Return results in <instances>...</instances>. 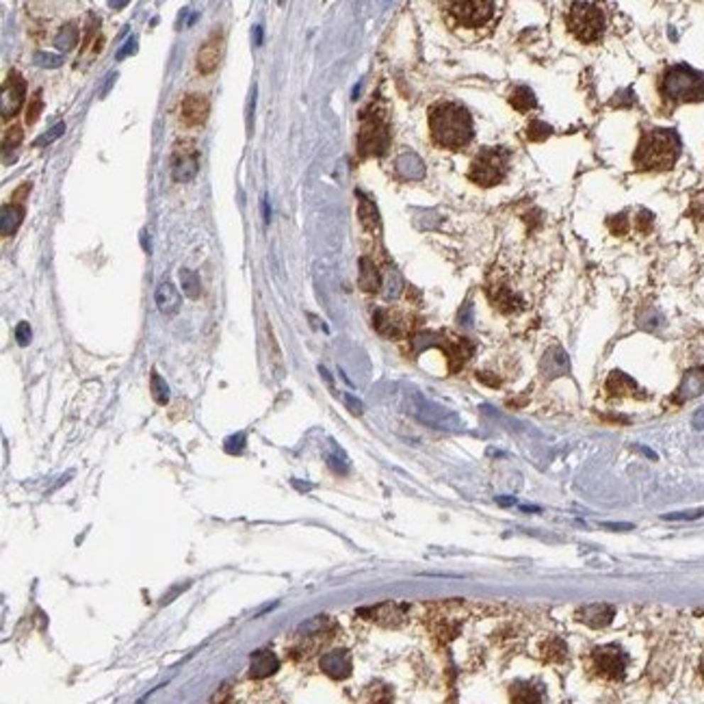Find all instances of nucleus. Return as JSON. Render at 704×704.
I'll use <instances>...</instances> for the list:
<instances>
[{"label":"nucleus","mask_w":704,"mask_h":704,"mask_svg":"<svg viewBox=\"0 0 704 704\" xmlns=\"http://www.w3.org/2000/svg\"><path fill=\"white\" fill-rule=\"evenodd\" d=\"M263 215H265V224H269L271 221V209H269V199L267 197L263 199Z\"/></svg>","instance_id":"nucleus-49"},{"label":"nucleus","mask_w":704,"mask_h":704,"mask_svg":"<svg viewBox=\"0 0 704 704\" xmlns=\"http://www.w3.org/2000/svg\"><path fill=\"white\" fill-rule=\"evenodd\" d=\"M693 425H695V429H704V407L693 417Z\"/></svg>","instance_id":"nucleus-48"},{"label":"nucleus","mask_w":704,"mask_h":704,"mask_svg":"<svg viewBox=\"0 0 704 704\" xmlns=\"http://www.w3.org/2000/svg\"><path fill=\"white\" fill-rule=\"evenodd\" d=\"M388 143H390V128H388L386 113L378 104H370L362 113L358 150L362 156H380L386 152Z\"/></svg>","instance_id":"nucleus-4"},{"label":"nucleus","mask_w":704,"mask_h":704,"mask_svg":"<svg viewBox=\"0 0 704 704\" xmlns=\"http://www.w3.org/2000/svg\"><path fill=\"white\" fill-rule=\"evenodd\" d=\"M661 94L670 102H698L704 98V74L689 65H672L661 78Z\"/></svg>","instance_id":"nucleus-3"},{"label":"nucleus","mask_w":704,"mask_h":704,"mask_svg":"<svg viewBox=\"0 0 704 704\" xmlns=\"http://www.w3.org/2000/svg\"><path fill=\"white\" fill-rule=\"evenodd\" d=\"M395 170L403 180H423L425 178V163L414 152L399 154L395 160Z\"/></svg>","instance_id":"nucleus-17"},{"label":"nucleus","mask_w":704,"mask_h":704,"mask_svg":"<svg viewBox=\"0 0 704 704\" xmlns=\"http://www.w3.org/2000/svg\"><path fill=\"white\" fill-rule=\"evenodd\" d=\"M245 449V436L243 434H236V436H230L228 440H226V451L228 453H241Z\"/></svg>","instance_id":"nucleus-43"},{"label":"nucleus","mask_w":704,"mask_h":704,"mask_svg":"<svg viewBox=\"0 0 704 704\" xmlns=\"http://www.w3.org/2000/svg\"><path fill=\"white\" fill-rule=\"evenodd\" d=\"M41 109H44V100H41V92H35L28 106H26V123L31 126V123H35L41 115Z\"/></svg>","instance_id":"nucleus-34"},{"label":"nucleus","mask_w":704,"mask_h":704,"mask_svg":"<svg viewBox=\"0 0 704 704\" xmlns=\"http://www.w3.org/2000/svg\"><path fill=\"white\" fill-rule=\"evenodd\" d=\"M150 386H152V397L156 399V403L165 405V403L170 401V386H167V382H165V380L158 375L156 370L152 373V382H150Z\"/></svg>","instance_id":"nucleus-31"},{"label":"nucleus","mask_w":704,"mask_h":704,"mask_svg":"<svg viewBox=\"0 0 704 704\" xmlns=\"http://www.w3.org/2000/svg\"><path fill=\"white\" fill-rule=\"evenodd\" d=\"M607 390L615 397H627L631 392H637V384L629 375H625V373L615 370L607 380Z\"/></svg>","instance_id":"nucleus-26"},{"label":"nucleus","mask_w":704,"mask_h":704,"mask_svg":"<svg viewBox=\"0 0 704 704\" xmlns=\"http://www.w3.org/2000/svg\"><path fill=\"white\" fill-rule=\"evenodd\" d=\"M343 401H345V405L351 409V414H356V417H360V414L364 412V405H362V401L360 399H356L353 395H343Z\"/></svg>","instance_id":"nucleus-45"},{"label":"nucleus","mask_w":704,"mask_h":704,"mask_svg":"<svg viewBox=\"0 0 704 704\" xmlns=\"http://www.w3.org/2000/svg\"><path fill=\"white\" fill-rule=\"evenodd\" d=\"M609 228H611V232L613 234H625L627 232V217L625 215H617V217H613V219H609Z\"/></svg>","instance_id":"nucleus-46"},{"label":"nucleus","mask_w":704,"mask_h":704,"mask_svg":"<svg viewBox=\"0 0 704 704\" xmlns=\"http://www.w3.org/2000/svg\"><path fill=\"white\" fill-rule=\"evenodd\" d=\"M156 306L163 314H176L180 310V304H182V297L178 293V288L172 284V282H163L158 288H156Z\"/></svg>","instance_id":"nucleus-20"},{"label":"nucleus","mask_w":704,"mask_h":704,"mask_svg":"<svg viewBox=\"0 0 704 704\" xmlns=\"http://www.w3.org/2000/svg\"><path fill=\"white\" fill-rule=\"evenodd\" d=\"M117 78V74H109V78H106V87L102 89V96H106L109 94V89H111V85H113V80Z\"/></svg>","instance_id":"nucleus-51"},{"label":"nucleus","mask_w":704,"mask_h":704,"mask_svg":"<svg viewBox=\"0 0 704 704\" xmlns=\"http://www.w3.org/2000/svg\"><path fill=\"white\" fill-rule=\"evenodd\" d=\"M499 503L507 507V505H512V503H514V499H507V496H503V499H499Z\"/></svg>","instance_id":"nucleus-54"},{"label":"nucleus","mask_w":704,"mask_h":704,"mask_svg":"<svg viewBox=\"0 0 704 704\" xmlns=\"http://www.w3.org/2000/svg\"><path fill=\"white\" fill-rule=\"evenodd\" d=\"M542 687L533 681H518L510 689L512 704H542Z\"/></svg>","instance_id":"nucleus-19"},{"label":"nucleus","mask_w":704,"mask_h":704,"mask_svg":"<svg viewBox=\"0 0 704 704\" xmlns=\"http://www.w3.org/2000/svg\"><path fill=\"white\" fill-rule=\"evenodd\" d=\"M507 165H510V152L505 148H485L475 156L468 178L475 185L494 187L505 178Z\"/></svg>","instance_id":"nucleus-5"},{"label":"nucleus","mask_w":704,"mask_h":704,"mask_svg":"<svg viewBox=\"0 0 704 704\" xmlns=\"http://www.w3.org/2000/svg\"><path fill=\"white\" fill-rule=\"evenodd\" d=\"M544 654H546L549 659H553V661H563V659H566V644H563L561 639L553 637V639L546 644Z\"/></svg>","instance_id":"nucleus-36"},{"label":"nucleus","mask_w":704,"mask_h":704,"mask_svg":"<svg viewBox=\"0 0 704 704\" xmlns=\"http://www.w3.org/2000/svg\"><path fill=\"white\" fill-rule=\"evenodd\" d=\"M358 215H360V221L366 230H378L380 228V215H378V209L373 206L370 199L362 197L360 195V204H358Z\"/></svg>","instance_id":"nucleus-27"},{"label":"nucleus","mask_w":704,"mask_h":704,"mask_svg":"<svg viewBox=\"0 0 704 704\" xmlns=\"http://www.w3.org/2000/svg\"><path fill=\"white\" fill-rule=\"evenodd\" d=\"M65 133V123L63 121H59V123H55V126L46 133V135H41V137H37L35 139V145L39 148V145H50L53 141H57L61 135Z\"/></svg>","instance_id":"nucleus-35"},{"label":"nucleus","mask_w":704,"mask_h":704,"mask_svg":"<svg viewBox=\"0 0 704 704\" xmlns=\"http://www.w3.org/2000/svg\"><path fill=\"white\" fill-rule=\"evenodd\" d=\"M540 373H542V378L544 380H557V378H563L570 373V358L568 353L559 347V345H553L542 362H540Z\"/></svg>","instance_id":"nucleus-13"},{"label":"nucleus","mask_w":704,"mask_h":704,"mask_svg":"<svg viewBox=\"0 0 704 704\" xmlns=\"http://www.w3.org/2000/svg\"><path fill=\"white\" fill-rule=\"evenodd\" d=\"M510 102L516 111L520 113H527V111H533L537 106V100H535V94L529 89V87H518L514 89V94L510 96Z\"/></svg>","instance_id":"nucleus-28"},{"label":"nucleus","mask_w":704,"mask_h":704,"mask_svg":"<svg viewBox=\"0 0 704 704\" xmlns=\"http://www.w3.org/2000/svg\"><path fill=\"white\" fill-rule=\"evenodd\" d=\"M409 412L412 417H417L421 423L434 427V429H444V431H460L462 429V421L455 412L425 399L423 395L414 392L409 395Z\"/></svg>","instance_id":"nucleus-7"},{"label":"nucleus","mask_w":704,"mask_h":704,"mask_svg":"<svg viewBox=\"0 0 704 704\" xmlns=\"http://www.w3.org/2000/svg\"><path fill=\"white\" fill-rule=\"evenodd\" d=\"M206 115H209V100L204 96H189L182 102V119L189 126H197L206 119Z\"/></svg>","instance_id":"nucleus-22"},{"label":"nucleus","mask_w":704,"mask_h":704,"mask_svg":"<svg viewBox=\"0 0 704 704\" xmlns=\"http://www.w3.org/2000/svg\"><path fill=\"white\" fill-rule=\"evenodd\" d=\"M254 44L263 46V26H254Z\"/></svg>","instance_id":"nucleus-50"},{"label":"nucleus","mask_w":704,"mask_h":704,"mask_svg":"<svg viewBox=\"0 0 704 704\" xmlns=\"http://www.w3.org/2000/svg\"><path fill=\"white\" fill-rule=\"evenodd\" d=\"M373 323H375L380 334L390 339H401L409 332V319L395 310H378L373 314Z\"/></svg>","instance_id":"nucleus-12"},{"label":"nucleus","mask_w":704,"mask_h":704,"mask_svg":"<svg viewBox=\"0 0 704 704\" xmlns=\"http://www.w3.org/2000/svg\"><path fill=\"white\" fill-rule=\"evenodd\" d=\"M78 44V28L74 24H67L59 31V35L55 37V46L63 53L72 50Z\"/></svg>","instance_id":"nucleus-30"},{"label":"nucleus","mask_w":704,"mask_h":704,"mask_svg":"<svg viewBox=\"0 0 704 704\" xmlns=\"http://www.w3.org/2000/svg\"><path fill=\"white\" fill-rule=\"evenodd\" d=\"M431 137L446 150H460L473 139V119L458 102H440L429 113Z\"/></svg>","instance_id":"nucleus-1"},{"label":"nucleus","mask_w":704,"mask_h":704,"mask_svg":"<svg viewBox=\"0 0 704 704\" xmlns=\"http://www.w3.org/2000/svg\"><path fill=\"white\" fill-rule=\"evenodd\" d=\"M109 7L111 9H123V7H128V3L126 0H121V3H109Z\"/></svg>","instance_id":"nucleus-53"},{"label":"nucleus","mask_w":704,"mask_h":704,"mask_svg":"<svg viewBox=\"0 0 704 704\" xmlns=\"http://www.w3.org/2000/svg\"><path fill=\"white\" fill-rule=\"evenodd\" d=\"M700 674H702V678H704V661H702V666H700Z\"/></svg>","instance_id":"nucleus-55"},{"label":"nucleus","mask_w":704,"mask_h":704,"mask_svg":"<svg viewBox=\"0 0 704 704\" xmlns=\"http://www.w3.org/2000/svg\"><path fill=\"white\" fill-rule=\"evenodd\" d=\"M327 464L332 466L336 473H347V468H349L345 453L339 451V446H334V453H327Z\"/></svg>","instance_id":"nucleus-37"},{"label":"nucleus","mask_w":704,"mask_h":704,"mask_svg":"<svg viewBox=\"0 0 704 704\" xmlns=\"http://www.w3.org/2000/svg\"><path fill=\"white\" fill-rule=\"evenodd\" d=\"M704 390V366H695L685 373V378L676 390V401L685 403L689 399H695Z\"/></svg>","instance_id":"nucleus-18"},{"label":"nucleus","mask_w":704,"mask_h":704,"mask_svg":"<svg viewBox=\"0 0 704 704\" xmlns=\"http://www.w3.org/2000/svg\"><path fill=\"white\" fill-rule=\"evenodd\" d=\"M488 295H490V302L499 308L501 312H514L520 308V299L518 295L512 291V288L503 286V284H494L488 288Z\"/></svg>","instance_id":"nucleus-21"},{"label":"nucleus","mask_w":704,"mask_h":704,"mask_svg":"<svg viewBox=\"0 0 704 704\" xmlns=\"http://www.w3.org/2000/svg\"><path fill=\"white\" fill-rule=\"evenodd\" d=\"M568 28L585 44L600 39L605 31V13L594 3H572L566 16Z\"/></svg>","instance_id":"nucleus-6"},{"label":"nucleus","mask_w":704,"mask_h":704,"mask_svg":"<svg viewBox=\"0 0 704 704\" xmlns=\"http://www.w3.org/2000/svg\"><path fill=\"white\" fill-rule=\"evenodd\" d=\"M321 670L332 678H347L351 674V656L347 650H332L321 659Z\"/></svg>","instance_id":"nucleus-15"},{"label":"nucleus","mask_w":704,"mask_h":704,"mask_svg":"<svg viewBox=\"0 0 704 704\" xmlns=\"http://www.w3.org/2000/svg\"><path fill=\"white\" fill-rule=\"evenodd\" d=\"M137 53V37H128L126 41L121 44V48L115 53V61H123L126 57L135 55Z\"/></svg>","instance_id":"nucleus-39"},{"label":"nucleus","mask_w":704,"mask_h":704,"mask_svg":"<svg viewBox=\"0 0 704 704\" xmlns=\"http://www.w3.org/2000/svg\"><path fill=\"white\" fill-rule=\"evenodd\" d=\"M22 141V131L20 128H11L5 133V139H3V148L9 150V148H16L18 143Z\"/></svg>","instance_id":"nucleus-44"},{"label":"nucleus","mask_w":704,"mask_h":704,"mask_svg":"<svg viewBox=\"0 0 704 704\" xmlns=\"http://www.w3.org/2000/svg\"><path fill=\"white\" fill-rule=\"evenodd\" d=\"M277 668H280V664H277V659H275L273 652H269V650H258V652L252 656V670H250V672H252V676L263 678V676L273 674Z\"/></svg>","instance_id":"nucleus-24"},{"label":"nucleus","mask_w":704,"mask_h":704,"mask_svg":"<svg viewBox=\"0 0 704 704\" xmlns=\"http://www.w3.org/2000/svg\"><path fill=\"white\" fill-rule=\"evenodd\" d=\"M22 217H24V209L18 204H5L3 206V213H0V228H3V234L5 236H11L20 224H22Z\"/></svg>","instance_id":"nucleus-25"},{"label":"nucleus","mask_w":704,"mask_h":704,"mask_svg":"<svg viewBox=\"0 0 704 704\" xmlns=\"http://www.w3.org/2000/svg\"><path fill=\"white\" fill-rule=\"evenodd\" d=\"M16 341H18V345H22V347H26V345L31 343V325H28L26 321L18 323V327H16Z\"/></svg>","instance_id":"nucleus-42"},{"label":"nucleus","mask_w":704,"mask_h":704,"mask_svg":"<svg viewBox=\"0 0 704 704\" xmlns=\"http://www.w3.org/2000/svg\"><path fill=\"white\" fill-rule=\"evenodd\" d=\"M592 666L600 676L617 681L627 672V652L615 644L600 646L592 652Z\"/></svg>","instance_id":"nucleus-8"},{"label":"nucleus","mask_w":704,"mask_h":704,"mask_svg":"<svg viewBox=\"0 0 704 704\" xmlns=\"http://www.w3.org/2000/svg\"><path fill=\"white\" fill-rule=\"evenodd\" d=\"M33 63L39 67H59L63 63V59L59 55H50V53H35Z\"/></svg>","instance_id":"nucleus-38"},{"label":"nucleus","mask_w":704,"mask_h":704,"mask_svg":"<svg viewBox=\"0 0 704 704\" xmlns=\"http://www.w3.org/2000/svg\"><path fill=\"white\" fill-rule=\"evenodd\" d=\"M613 615H615V609L611 605H603V603L588 605V607H581V609L576 611V620H578V622H583V625H588L592 629L607 627L611 620H613Z\"/></svg>","instance_id":"nucleus-14"},{"label":"nucleus","mask_w":704,"mask_h":704,"mask_svg":"<svg viewBox=\"0 0 704 704\" xmlns=\"http://www.w3.org/2000/svg\"><path fill=\"white\" fill-rule=\"evenodd\" d=\"M551 133H553V128L549 126V123H544V121H533L531 126L527 128V139H529V141H544V139L551 137Z\"/></svg>","instance_id":"nucleus-32"},{"label":"nucleus","mask_w":704,"mask_h":704,"mask_svg":"<svg viewBox=\"0 0 704 704\" xmlns=\"http://www.w3.org/2000/svg\"><path fill=\"white\" fill-rule=\"evenodd\" d=\"M380 286H382V277H380L375 263H373L368 256L360 258V288L366 293H375V291H380Z\"/></svg>","instance_id":"nucleus-23"},{"label":"nucleus","mask_w":704,"mask_h":704,"mask_svg":"<svg viewBox=\"0 0 704 704\" xmlns=\"http://www.w3.org/2000/svg\"><path fill=\"white\" fill-rule=\"evenodd\" d=\"M607 529H615V531H629L633 529V524H605Z\"/></svg>","instance_id":"nucleus-52"},{"label":"nucleus","mask_w":704,"mask_h":704,"mask_svg":"<svg viewBox=\"0 0 704 704\" xmlns=\"http://www.w3.org/2000/svg\"><path fill=\"white\" fill-rule=\"evenodd\" d=\"M460 323L473 325V304H464V308L460 310Z\"/></svg>","instance_id":"nucleus-47"},{"label":"nucleus","mask_w":704,"mask_h":704,"mask_svg":"<svg viewBox=\"0 0 704 704\" xmlns=\"http://www.w3.org/2000/svg\"><path fill=\"white\" fill-rule=\"evenodd\" d=\"M254 111H256V85L252 87V94H250V102H247V111H245V119H247V135H252V119H254Z\"/></svg>","instance_id":"nucleus-41"},{"label":"nucleus","mask_w":704,"mask_h":704,"mask_svg":"<svg viewBox=\"0 0 704 704\" xmlns=\"http://www.w3.org/2000/svg\"><path fill=\"white\" fill-rule=\"evenodd\" d=\"M451 18L460 26L479 28L494 16V3L490 0H475V3H453L449 5Z\"/></svg>","instance_id":"nucleus-9"},{"label":"nucleus","mask_w":704,"mask_h":704,"mask_svg":"<svg viewBox=\"0 0 704 704\" xmlns=\"http://www.w3.org/2000/svg\"><path fill=\"white\" fill-rule=\"evenodd\" d=\"M24 94H26V85L18 72H9L5 85H3V96H0V113L3 117H13L22 102H24Z\"/></svg>","instance_id":"nucleus-11"},{"label":"nucleus","mask_w":704,"mask_h":704,"mask_svg":"<svg viewBox=\"0 0 704 704\" xmlns=\"http://www.w3.org/2000/svg\"><path fill=\"white\" fill-rule=\"evenodd\" d=\"M704 516V507L702 510H691V512H676V514H666L664 520H695Z\"/></svg>","instance_id":"nucleus-40"},{"label":"nucleus","mask_w":704,"mask_h":704,"mask_svg":"<svg viewBox=\"0 0 704 704\" xmlns=\"http://www.w3.org/2000/svg\"><path fill=\"white\" fill-rule=\"evenodd\" d=\"M180 284H182V291L187 297L197 299L199 291H202V284H199V275L191 269H182L180 271Z\"/></svg>","instance_id":"nucleus-29"},{"label":"nucleus","mask_w":704,"mask_h":704,"mask_svg":"<svg viewBox=\"0 0 704 704\" xmlns=\"http://www.w3.org/2000/svg\"><path fill=\"white\" fill-rule=\"evenodd\" d=\"M401 275L395 271V269H390L388 273H386V277H384V282H382V286L386 288V291H384V295L386 297H397L399 293H401Z\"/></svg>","instance_id":"nucleus-33"},{"label":"nucleus","mask_w":704,"mask_h":704,"mask_svg":"<svg viewBox=\"0 0 704 704\" xmlns=\"http://www.w3.org/2000/svg\"><path fill=\"white\" fill-rule=\"evenodd\" d=\"M219 57H221V37L213 35L211 39L204 41L197 53V70L202 74H211L219 65Z\"/></svg>","instance_id":"nucleus-16"},{"label":"nucleus","mask_w":704,"mask_h":704,"mask_svg":"<svg viewBox=\"0 0 704 704\" xmlns=\"http://www.w3.org/2000/svg\"><path fill=\"white\" fill-rule=\"evenodd\" d=\"M681 154V139L674 131H650L642 137L635 165L639 170H670Z\"/></svg>","instance_id":"nucleus-2"},{"label":"nucleus","mask_w":704,"mask_h":704,"mask_svg":"<svg viewBox=\"0 0 704 704\" xmlns=\"http://www.w3.org/2000/svg\"><path fill=\"white\" fill-rule=\"evenodd\" d=\"M197 170H199V156H197L195 145L189 143V141L176 143L174 154H172V176H174V180L176 182H189L197 176Z\"/></svg>","instance_id":"nucleus-10"}]
</instances>
